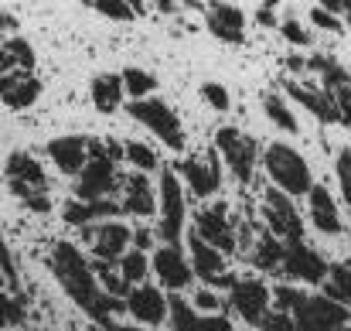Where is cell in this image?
I'll list each match as a JSON object with an SVG mask.
<instances>
[{"label": "cell", "mask_w": 351, "mask_h": 331, "mask_svg": "<svg viewBox=\"0 0 351 331\" xmlns=\"http://www.w3.org/2000/svg\"><path fill=\"white\" fill-rule=\"evenodd\" d=\"M48 266H51L58 287L69 294V301H72L82 315H89L93 325H110L117 311H126L123 301L110 297V294L99 287V280H96L93 266L86 263V256L79 253V246H72V242H55V246H51V256H48Z\"/></svg>", "instance_id": "6da1fadb"}, {"label": "cell", "mask_w": 351, "mask_h": 331, "mask_svg": "<svg viewBox=\"0 0 351 331\" xmlns=\"http://www.w3.org/2000/svg\"><path fill=\"white\" fill-rule=\"evenodd\" d=\"M276 311L290 315L297 331H348L351 308L328 301L324 294H307L300 287H276L273 290Z\"/></svg>", "instance_id": "7a4b0ae2"}, {"label": "cell", "mask_w": 351, "mask_h": 331, "mask_svg": "<svg viewBox=\"0 0 351 331\" xmlns=\"http://www.w3.org/2000/svg\"><path fill=\"white\" fill-rule=\"evenodd\" d=\"M266 174L276 185V192H283L287 198H304L314 188V174L311 164L300 157V150H293L290 144H269L263 154Z\"/></svg>", "instance_id": "3957f363"}, {"label": "cell", "mask_w": 351, "mask_h": 331, "mask_svg": "<svg viewBox=\"0 0 351 331\" xmlns=\"http://www.w3.org/2000/svg\"><path fill=\"white\" fill-rule=\"evenodd\" d=\"M126 113L140 126H147L157 140H164V147H171V150H181L184 147V126H181L178 113L171 110L164 100H133L126 106Z\"/></svg>", "instance_id": "277c9868"}, {"label": "cell", "mask_w": 351, "mask_h": 331, "mask_svg": "<svg viewBox=\"0 0 351 331\" xmlns=\"http://www.w3.org/2000/svg\"><path fill=\"white\" fill-rule=\"evenodd\" d=\"M160 242L164 246H178L181 232H184V188H181V178L174 171H164L160 174Z\"/></svg>", "instance_id": "5b68a950"}, {"label": "cell", "mask_w": 351, "mask_h": 331, "mask_svg": "<svg viewBox=\"0 0 351 331\" xmlns=\"http://www.w3.org/2000/svg\"><path fill=\"white\" fill-rule=\"evenodd\" d=\"M215 147L222 150L229 171H232L242 185H249V181H252V171H256V157H259L256 140H252L249 133L235 130V126H222V130L215 133Z\"/></svg>", "instance_id": "8992f818"}, {"label": "cell", "mask_w": 351, "mask_h": 331, "mask_svg": "<svg viewBox=\"0 0 351 331\" xmlns=\"http://www.w3.org/2000/svg\"><path fill=\"white\" fill-rule=\"evenodd\" d=\"M269 301H273V294H269V287L263 280H239L235 277V284L229 287V308L239 318H245V325L259 328L266 321V315L273 311Z\"/></svg>", "instance_id": "52a82bcc"}, {"label": "cell", "mask_w": 351, "mask_h": 331, "mask_svg": "<svg viewBox=\"0 0 351 331\" xmlns=\"http://www.w3.org/2000/svg\"><path fill=\"white\" fill-rule=\"evenodd\" d=\"M280 270L290 280H300V284H324V277H328V263L304 239L283 242V263H280Z\"/></svg>", "instance_id": "ba28073f"}, {"label": "cell", "mask_w": 351, "mask_h": 331, "mask_svg": "<svg viewBox=\"0 0 351 331\" xmlns=\"http://www.w3.org/2000/svg\"><path fill=\"white\" fill-rule=\"evenodd\" d=\"M263 216H266V225H269L266 232H273L280 242H297V239H304L300 216H297L293 202H290L283 192L269 188V192L263 195Z\"/></svg>", "instance_id": "9c48e42d"}, {"label": "cell", "mask_w": 351, "mask_h": 331, "mask_svg": "<svg viewBox=\"0 0 351 331\" xmlns=\"http://www.w3.org/2000/svg\"><path fill=\"white\" fill-rule=\"evenodd\" d=\"M113 188H117V164H113L106 154L89 157L86 168H82L79 178H75V198H79V202H99V198H106Z\"/></svg>", "instance_id": "30bf717a"}, {"label": "cell", "mask_w": 351, "mask_h": 331, "mask_svg": "<svg viewBox=\"0 0 351 331\" xmlns=\"http://www.w3.org/2000/svg\"><path fill=\"white\" fill-rule=\"evenodd\" d=\"M195 236L202 242H208L212 249H219L222 256L235 253V232H232V222H229L226 202H215V205H208V209H202L195 216Z\"/></svg>", "instance_id": "8fae6325"}, {"label": "cell", "mask_w": 351, "mask_h": 331, "mask_svg": "<svg viewBox=\"0 0 351 331\" xmlns=\"http://www.w3.org/2000/svg\"><path fill=\"white\" fill-rule=\"evenodd\" d=\"M167 321L174 331H235L229 318L222 315H202L184 297H167Z\"/></svg>", "instance_id": "7c38bea8"}, {"label": "cell", "mask_w": 351, "mask_h": 331, "mask_svg": "<svg viewBox=\"0 0 351 331\" xmlns=\"http://www.w3.org/2000/svg\"><path fill=\"white\" fill-rule=\"evenodd\" d=\"M157 280L167 287V290H184L191 284V263L188 256L181 253V246H160L150 260Z\"/></svg>", "instance_id": "4fadbf2b"}, {"label": "cell", "mask_w": 351, "mask_h": 331, "mask_svg": "<svg viewBox=\"0 0 351 331\" xmlns=\"http://www.w3.org/2000/svg\"><path fill=\"white\" fill-rule=\"evenodd\" d=\"M123 308L140 321V325H160L164 318H167V297L157 290V287H150V284H140V287H133L130 294H126V301H123Z\"/></svg>", "instance_id": "5bb4252c"}, {"label": "cell", "mask_w": 351, "mask_h": 331, "mask_svg": "<svg viewBox=\"0 0 351 331\" xmlns=\"http://www.w3.org/2000/svg\"><path fill=\"white\" fill-rule=\"evenodd\" d=\"M38 96H41V82H38L31 72L14 69V72L0 76V103H3V106H10V110H27V106L38 103Z\"/></svg>", "instance_id": "9a60e30c"}, {"label": "cell", "mask_w": 351, "mask_h": 331, "mask_svg": "<svg viewBox=\"0 0 351 331\" xmlns=\"http://www.w3.org/2000/svg\"><path fill=\"white\" fill-rule=\"evenodd\" d=\"M205 21H208V31L219 38V41H229L239 45L245 34V14L235 7V3H205Z\"/></svg>", "instance_id": "2e32d148"}, {"label": "cell", "mask_w": 351, "mask_h": 331, "mask_svg": "<svg viewBox=\"0 0 351 331\" xmlns=\"http://www.w3.org/2000/svg\"><path fill=\"white\" fill-rule=\"evenodd\" d=\"M287 93L290 100H297L304 110H311L321 123H338V103H335V93L321 89V86H304V82H293L287 79Z\"/></svg>", "instance_id": "e0dca14e"}, {"label": "cell", "mask_w": 351, "mask_h": 331, "mask_svg": "<svg viewBox=\"0 0 351 331\" xmlns=\"http://www.w3.org/2000/svg\"><path fill=\"white\" fill-rule=\"evenodd\" d=\"M130 229L123 225V222H103V225H96V236H93V256L99 260V263H119V256L126 253V246H130Z\"/></svg>", "instance_id": "ac0fdd59"}, {"label": "cell", "mask_w": 351, "mask_h": 331, "mask_svg": "<svg viewBox=\"0 0 351 331\" xmlns=\"http://www.w3.org/2000/svg\"><path fill=\"white\" fill-rule=\"evenodd\" d=\"M86 144H89V137H55V140H48V157L55 161V168L62 174L79 178V171L86 168V157H89Z\"/></svg>", "instance_id": "d6986e66"}, {"label": "cell", "mask_w": 351, "mask_h": 331, "mask_svg": "<svg viewBox=\"0 0 351 331\" xmlns=\"http://www.w3.org/2000/svg\"><path fill=\"white\" fill-rule=\"evenodd\" d=\"M119 212H123V205L110 202V198H99V202H79V198H72V202L62 209V219L69 222V225L86 229V225H93V222H113Z\"/></svg>", "instance_id": "ffe728a7"}, {"label": "cell", "mask_w": 351, "mask_h": 331, "mask_svg": "<svg viewBox=\"0 0 351 331\" xmlns=\"http://www.w3.org/2000/svg\"><path fill=\"white\" fill-rule=\"evenodd\" d=\"M174 171H181V178L188 181V188L198 195V198H212L222 185V174H219V161L212 157V164H202V161H181Z\"/></svg>", "instance_id": "44dd1931"}, {"label": "cell", "mask_w": 351, "mask_h": 331, "mask_svg": "<svg viewBox=\"0 0 351 331\" xmlns=\"http://www.w3.org/2000/svg\"><path fill=\"white\" fill-rule=\"evenodd\" d=\"M307 198H311V222H314L324 236H338V232L345 229V225H341V216H338V205H335V198H331L328 188L314 185Z\"/></svg>", "instance_id": "7402d4cb"}, {"label": "cell", "mask_w": 351, "mask_h": 331, "mask_svg": "<svg viewBox=\"0 0 351 331\" xmlns=\"http://www.w3.org/2000/svg\"><path fill=\"white\" fill-rule=\"evenodd\" d=\"M7 181H14V185H24V188H31V192H45V171H41V164L27 154V150H14L10 157H7Z\"/></svg>", "instance_id": "603a6c76"}, {"label": "cell", "mask_w": 351, "mask_h": 331, "mask_svg": "<svg viewBox=\"0 0 351 331\" xmlns=\"http://www.w3.org/2000/svg\"><path fill=\"white\" fill-rule=\"evenodd\" d=\"M191 273L205 284H215L222 273H226V260L219 249H212L208 242H202L195 232H191Z\"/></svg>", "instance_id": "cb8c5ba5"}, {"label": "cell", "mask_w": 351, "mask_h": 331, "mask_svg": "<svg viewBox=\"0 0 351 331\" xmlns=\"http://www.w3.org/2000/svg\"><path fill=\"white\" fill-rule=\"evenodd\" d=\"M123 212L136 216V219H147L157 212V195L147 181V174H130L126 181V198H123Z\"/></svg>", "instance_id": "d4e9b609"}, {"label": "cell", "mask_w": 351, "mask_h": 331, "mask_svg": "<svg viewBox=\"0 0 351 331\" xmlns=\"http://www.w3.org/2000/svg\"><path fill=\"white\" fill-rule=\"evenodd\" d=\"M93 106L99 113H117L119 103H123V79L117 72H103L93 79Z\"/></svg>", "instance_id": "484cf974"}, {"label": "cell", "mask_w": 351, "mask_h": 331, "mask_svg": "<svg viewBox=\"0 0 351 331\" xmlns=\"http://www.w3.org/2000/svg\"><path fill=\"white\" fill-rule=\"evenodd\" d=\"M307 69H314V72L324 79L321 89H328V93H338V89H348L351 86V72L338 58H331V55H314V58H307Z\"/></svg>", "instance_id": "4316f807"}, {"label": "cell", "mask_w": 351, "mask_h": 331, "mask_svg": "<svg viewBox=\"0 0 351 331\" xmlns=\"http://www.w3.org/2000/svg\"><path fill=\"white\" fill-rule=\"evenodd\" d=\"M324 297L341 304V308H351V266H328V277H324Z\"/></svg>", "instance_id": "83f0119b"}, {"label": "cell", "mask_w": 351, "mask_h": 331, "mask_svg": "<svg viewBox=\"0 0 351 331\" xmlns=\"http://www.w3.org/2000/svg\"><path fill=\"white\" fill-rule=\"evenodd\" d=\"M252 263H256L259 270H280V263H283V242H280L273 232H263V236L256 239Z\"/></svg>", "instance_id": "f1b7e54d"}, {"label": "cell", "mask_w": 351, "mask_h": 331, "mask_svg": "<svg viewBox=\"0 0 351 331\" xmlns=\"http://www.w3.org/2000/svg\"><path fill=\"white\" fill-rule=\"evenodd\" d=\"M147 270H150V260H147V253H140V249H126L123 256H119V277L130 284V287H140V280L147 277Z\"/></svg>", "instance_id": "f546056e"}, {"label": "cell", "mask_w": 351, "mask_h": 331, "mask_svg": "<svg viewBox=\"0 0 351 331\" xmlns=\"http://www.w3.org/2000/svg\"><path fill=\"white\" fill-rule=\"evenodd\" d=\"M263 110H266V116H269V123H276L283 133H297L300 130V123H297V116L290 113V106L280 100V96H273V93H266L263 96Z\"/></svg>", "instance_id": "4dcf8cb0"}, {"label": "cell", "mask_w": 351, "mask_h": 331, "mask_svg": "<svg viewBox=\"0 0 351 331\" xmlns=\"http://www.w3.org/2000/svg\"><path fill=\"white\" fill-rule=\"evenodd\" d=\"M119 79H123V93H130L133 100H147V93L157 89V79L143 69H126L119 72Z\"/></svg>", "instance_id": "1f68e13d"}, {"label": "cell", "mask_w": 351, "mask_h": 331, "mask_svg": "<svg viewBox=\"0 0 351 331\" xmlns=\"http://www.w3.org/2000/svg\"><path fill=\"white\" fill-rule=\"evenodd\" d=\"M86 7H93L96 14L113 17V21H133V14H136L143 3H126V0H86Z\"/></svg>", "instance_id": "d6a6232c"}, {"label": "cell", "mask_w": 351, "mask_h": 331, "mask_svg": "<svg viewBox=\"0 0 351 331\" xmlns=\"http://www.w3.org/2000/svg\"><path fill=\"white\" fill-rule=\"evenodd\" d=\"M0 48H3V52H7L10 58H14V65H17L21 72H31V69H34V48H31V45H27V41H24L21 34L7 38V41H3Z\"/></svg>", "instance_id": "836d02e7"}, {"label": "cell", "mask_w": 351, "mask_h": 331, "mask_svg": "<svg viewBox=\"0 0 351 331\" xmlns=\"http://www.w3.org/2000/svg\"><path fill=\"white\" fill-rule=\"evenodd\" d=\"M123 147H126V161H130L136 171H154V168H157V154H154L147 144L130 140V144H123Z\"/></svg>", "instance_id": "e575fe53"}, {"label": "cell", "mask_w": 351, "mask_h": 331, "mask_svg": "<svg viewBox=\"0 0 351 331\" xmlns=\"http://www.w3.org/2000/svg\"><path fill=\"white\" fill-rule=\"evenodd\" d=\"M21 318H24V301L0 294V328H14V325H21Z\"/></svg>", "instance_id": "d590c367"}, {"label": "cell", "mask_w": 351, "mask_h": 331, "mask_svg": "<svg viewBox=\"0 0 351 331\" xmlns=\"http://www.w3.org/2000/svg\"><path fill=\"white\" fill-rule=\"evenodd\" d=\"M335 171H338V181H341V195H345V202H348V209H351V147H345L338 154Z\"/></svg>", "instance_id": "8d00e7d4"}, {"label": "cell", "mask_w": 351, "mask_h": 331, "mask_svg": "<svg viewBox=\"0 0 351 331\" xmlns=\"http://www.w3.org/2000/svg\"><path fill=\"white\" fill-rule=\"evenodd\" d=\"M202 96H205L219 113L229 110V89H226L222 82H205V86H202Z\"/></svg>", "instance_id": "74e56055"}, {"label": "cell", "mask_w": 351, "mask_h": 331, "mask_svg": "<svg viewBox=\"0 0 351 331\" xmlns=\"http://www.w3.org/2000/svg\"><path fill=\"white\" fill-rule=\"evenodd\" d=\"M0 273H3V280H7L10 287H17V266H14V256H10L3 236H0Z\"/></svg>", "instance_id": "f35d334b"}, {"label": "cell", "mask_w": 351, "mask_h": 331, "mask_svg": "<svg viewBox=\"0 0 351 331\" xmlns=\"http://www.w3.org/2000/svg\"><path fill=\"white\" fill-rule=\"evenodd\" d=\"M283 38L290 41V45H311V34L300 27V21H283Z\"/></svg>", "instance_id": "ab89813d"}, {"label": "cell", "mask_w": 351, "mask_h": 331, "mask_svg": "<svg viewBox=\"0 0 351 331\" xmlns=\"http://www.w3.org/2000/svg\"><path fill=\"white\" fill-rule=\"evenodd\" d=\"M191 308H195V311H202V315H215V311L222 308V301H219L212 290H202V294H195Z\"/></svg>", "instance_id": "60d3db41"}, {"label": "cell", "mask_w": 351, "mask_h": 331, "mask_svg": "<svg viewBox=\"0 0 351 331\" xmlns=\"http://www.w3.org/2000/svg\"><path fill=\"white\" fill-rule=\"evenodd\" d=\"M259 328L263 331H297L293 328V321H290V315H283V311H269L266 321H263Z\"/></svg>", "instance_id": "b9f144b4"}, {"label": "cell", "mask_w": 351, "mask_h": 331, "mask_svg": "<svg viewBox=\"0 0 351 331\" xmlns=\"http://www.w3.org/2000/svg\"><path fill=\"white\" fill-rule=\"evenodd\" d=\"M335 103H338V123H345L351 130V86L335 93Z\"/></svg>", "instance_id": "7bdbcfd3"}, {"label": "cell", "mask_w": 351, "mask_h": 331, "mask_svg": "<svg viewBox=\"0 0 351 331\" xmlns=\"http://www.w3.org/2000/svg\"><path fill=\"white\" fill-rule=\"evenodd\" d=\"M311 21H314L317 27H328V31H341V21H338L335 14H328L324 7H314V10H311Z\"/></svg>", "instance_id": "ee69618b"}, {"label": "cell", "mask_w": 351, "mask_h": 331, "mask_svg": "<svg viewBox=\"0 0 351 331\" xmlns=\"http://www.w3.org/2000/svg\"><path fill=\"white\" fill-rule=\"evenodd\" d=\"M256 21H259L263 27H273V24H276V14H273V3H259V10H256Z\"/></svg>", "instance_id": "f6af8a7d"}, {"label": "cell", "mask_w": 351, "mask_h": 331, "mask_svg": "<svg viewBox=\"0 0 351 331\" xmlns=\"http://www.w3.org/2000/svg\"><path fill=\"white\" fill-rule=\"evenodd\" d=\"M130 239L136 242V249H140V253H147V249H150V242H154V236H150V229H136V232H133Z\"/></svg>", "instance_id": "bcb514c9"}, {"label": "cell", "mask_w": 351, "mask_h": 331, "mask_svg": "<svg viewBox=\"0 0 351 331\" xmlns=\"http://www.w3.org/2000/svg\"><path fill=\"white\" fill-rule=\"evenodd\" d=\"M283 62H287L290 72H304V69H307V58H300V55H290V58H283Z\"/></svg>", "instance_id": "7dc6e473"}, {"label": "cell", "mask_w": 351, "mask_h": 331, "mask_svg": "<svg viewBox=\"0 0 351 331\" xmlns=\"http://www.w3.org/2000/svg\"><path fill=\"white\" fill-rule=\"evenodd\" d=\"M93 331H147V328H130V325H117V321H110V325H93Z\"/></svg>", "instance_id": "c3c4849f"}, {"label": "cell", "mask_w": 351, "mask_h": 331, "mask_svg": "<svg viewBox=\"0 0 351 331\" xmlns=\"http://www.w3.org/2000/svg\"><path fill=\"white\" fill-rule=\"evenodd\" d=\"M14 69H17V65H14V58L0 48V76H7V72H14Z\"/></svg>", "instance_id": "681fc988"}, {"label": "cell", "mask_w": 351, "mask_h": 331, "mask_svg": "<svg viewBox=\"0 0 351 331\" xmlns=\"http://www.w3.org/2000/svg\"><path fill=\"white\" fill-rule=\"evenodd\" d=\"M157 7H160V10H164V14H178V10H181V7H184V3H178V0H160V3H157Z\"/></svg>", "instance_id": "f907efd6"}, {"label": "cell", "mask_w": 351, "mask_h": 331, "mask_svg": "<svg viewBox=\"0 0 351 331\" xmlns=\"http://www.w3.org/2000/svg\"><path fill=\"white\" fill-rule=\"evenodd\" d=\"M14 24H17V21H14L10 14H0V27H14Z\"/></svg>", "instance_id": "816d5d0a"}, {"label": "cell", "mask_w": 351, "mask_h": 331, "mask_svg": "<svg viewBox=\"0 0 351 331\" xmlns=\"http://www.w3.org/2000/svg\"><path fill=\"white\" fill-rule=\"evenodd\" d=\"M345 14H348V17H351V0H345Z\"/></svg>", "instance_id": "f5cc1de1"}]
</instances>
